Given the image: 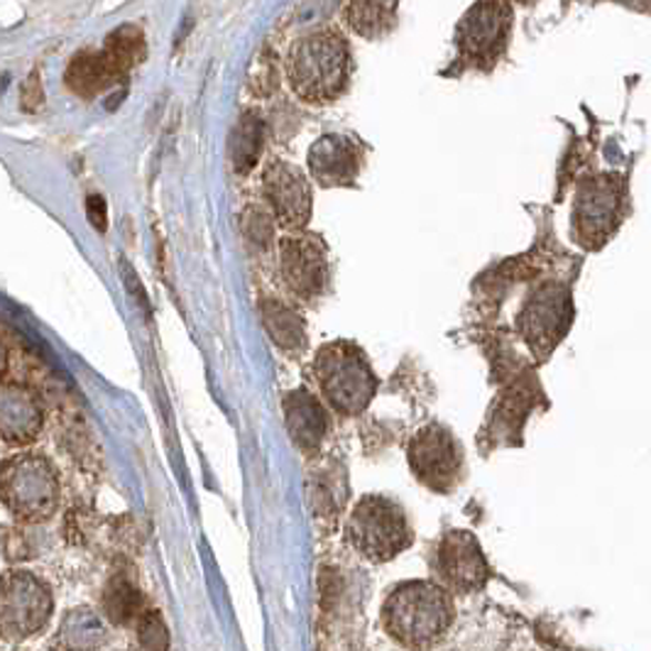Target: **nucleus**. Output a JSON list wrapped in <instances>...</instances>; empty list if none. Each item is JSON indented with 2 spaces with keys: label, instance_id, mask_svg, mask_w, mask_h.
<instances>
[{
  "label": "nucleus",
  "instance_id": "obj_5",
  "mask_svg": "<svg viewBox=\"0 0 651 651\" xmlns=\"http://www.w3.org/2000/svg\"><path fill=\"white\" fill-rule=\"evenodd\" d=\"M348 541L372 564H388L410 549L412 527L404 509L385 495H365L345 525Z\"/></svg>",
  "mask_w": 651,
  "mask_h": 651
},
{
  "label": "nucleus",
  "instance_id": "obj_2",
  "mask_svg": "<svg viewBox=\"0 0 651 651\" xmlns=\"http://www.w3.org/2000/svg\"><path fill=\"white\" fill-rule=\"evenodd\" d=\"M351 46L335 30H313L287 54V76L299 99L323 103L339 99L351 81Z\"/></svg>",
  "mask_w": 651,
  "mask_h": 651
},
{
  "label": "nucleus",
  "instance_id": "obj_8",
  "mask_svg": "<svg viewBox=\"0 0 651 651\" xmlns=\"http://www.w3.org/2000/svg\"><path fill=\"white\" fill-rule=\"evenodd\" d=\"M512 30L509 0H475L463 16L456 42L461 54L475 66H490L503 56Z\"/></svg>",
  "mask_w": 651,
  "mask_h": 651
},
{
  "label": "nucleus",
  "instance_id": "obj_26",
  "mask_svg": "<svg viewBox=\"0 0 651 651\" xmlns=\"http://www.w3.org/2000/svg\"><path fill=\"white\" fill-rule=\"evenodd\" d=\"M135 624H137V642L140 647H143V651H167L169 634H167V624L159 618V612L145 610Z\"/></svg>",
  "mask_w": 651,
  "mask_h": 651
},
{
  "label": "nucleus",
  "instance_id": "obj_15",
  "mask_svg": "<svg viewBox=\"0 0 651 651\" xmlns=\"http://www.w3.org/2000/svg\"><path fill=\"white\" fill-rule=\"evenodd\" d=\"M309 169L321 186L351 184L360 172V147L348 135H321L309 149Z\"/></svg>",
  "mask_w": 651,
  "mask_h": 651
},
{
  "label": "nucleus",
  "instance_id": "obj_22",
  "mask_svg": "<svg viewBox=\"0 0 651 651\" xmlns=\"http://www.w3.org/2000/svg\"><path fill=\"white\" fill-rule=\"evenodd\" d=\"M103 624L101 620L86 608H76L66 614L60 624V642L66 651H91L101 644Z\"/></svg>",
  "mask_w": 651,
  "mask_h": 651
},
{
  "label": "nucleus",
  "instance_id": "obj_10",
  "mask_svg": "<svg viewBox=\"0 0 651 651\" xmlns=\"http://www.w3.org/2000/svg\"><path fill=\"white\" fill-rule=\"evenodd\" d=\"M410 465L428 490L451 493L461 480L463 451L446 426L428 424L410 441Z\"/></svg>",
  "mask_w": 651,
  "mask_h": 651
},
{
  "label": "nucleus",
  "instance_id": "obj_21",
  "mask_svg": "<svg viewBox=\"0 0 651 651\" xmlns=\"http://www.w3.org/2000/svg\"><path fill=\"white\" fill-rule=\"evenodd\" d=\"M103 54L108 56V62L118 69V74L125 76L131 69H135L147 54L145 34L135 25H123L108 34L106 44H103Z\"/></svg>",
  "mask_w": 651,
  "mask_h": 651
},
{
  "label": "nucleus",
  "instance_id": "obj_4",
  "mask_svg": "<svg viewBox=\"0 0 651 651\" xmlns=\"http://www.w3.org/2000/svg\"><path fill=\"white\" fill-rule=\"evenodd\" d=\"M313 378L323 400L345 416L365 412L378 392V378L368 355L351 341L326 343L313 358Z\"/></svg>",
  "mask_w": 651,
  "mask_h": 651
},
{
  "label": "nucleus",
  "instance_id": "obj_9",
  "mask_svg": "<svg viewBox=\"0 0 651 651\" xmlns=\"http://www.w3.org/2000/svg\"><path fill=\"white\" fill-rule=\"evenodd\" d=\"M624 184L614 174H596L580 184L574 204V226L583 246L600 248L608 240L622 211Z\"/></svg>",
  "mask_w": 651,
  "mask_h": 651
},
{
  "label": "nucleus",
  "instance_id": "obj_27",
  "mask_svg": "<svg viewBox=\"0 0 651 651\" xmlns=\"http://www.w3.org/2000/svg\"><path fill=\"white\" fill-rule=\"evenodd\" d=\"M44 103V89H42V79H40V72H32L28 76L25 84H22V96H20V106L22 111L28 113H34L40 111Z\"/></svg>",
  "mask_w": 651,
  "mask_h": 651
},
{
  "label": "nucleus",
  "instance_id": "obj_7",
  "mask_svg": "<svg viewBox=\"0 0 651 651\" xmlns=\"http://www.w3.org/2000/svg\"><path fill=\"white\" fill-rule=\"evenodd\" d=\"M574 321V304L568 287L558 282H546L537 287L519 313V331L531 353L546 358L561 343Z\"/></svg>",
  "mask_w": 651,
  "mask_h": 651
},
{
  "label": "nucleus",
  "instance_id": "obj_28",
  "mask_svg": "<svg viewBox=\"0 0 651 651\" xmlns=\"http://www.w3.org/2000/svg\"><path fill=\"white\" fill-rule=\"evenodd\" d=\"M86 214H89V220L91 226L96 228L99 232H106L108 228V206H106V199L99 194H91L86 199Z\"/></svg>",
  "mask_w": 651,
  "mask_h": 651
},
{
  "label": "nucleus",
  "instance_id": "obj_19",
  "mask_svg": "<svg viewBox=\"0 0 651 651\" xmlns=\"http://www.w3.org/2000/svg\"><path fill=\"white\" fill-rule=\"evenodd\" d=\"M345 22L365 40L388 34L397 20V0H348L343 8Z\"/></svg>",
  "mask_w": 651,
  "mask_h": 651
},
{
  "label": "nucleus",
  "instance_id": "obj_3",
  "mask_svg": "<svg viewBox=\"0 0 651 651\" xmlns=\"http://www.w3.org/2000/svg\"><path fill=\"white\" fill-rule=\"evenodd\" d=\"M60 499V475L44 453L20 451L0 463V503L22 525L52 519Z\"/></svg>",
  "mask_w": 651,
  "mask_h": 651
},
{
  "label": "nucleus",
  "instance_id": "obj_13",
  "mask_svg": "<svg viewBox=\"0 0 651 651\" xmlns=\"http://www.w3.org/2000/svg\"><path fill=\"white\" fill-rule=\"evenodd\" d=\"M265 206L277 226L285 230H304L311 218V186L307 174L292 162L275 159L262 177Z\"/></svg>",
  "mask_w": 651,
  "mask_h": 651
},
{
  "label": "nucleus",
  "instance_id": "obj_14",
  "mask_svg": "<svg viewBox=\"0 0 651 651\" xmlns=\"http://www.w3.org/2000/svg\"><path fill=\"white\" fill-rule=\"evenodd\" d=\"M44 410L30 388L0 380V441L28 446L40 436Z\"/></svg>",
  "mask_w": 651,
  "mask_h": 651
},
{
  "label": "nucleus",
  "instance_id": "obj_11",
  "mask_svg": "<svg viewBox=\"0 0 651 651\" xmlns=\"http://www.w3.org/2000/svg\"><path fill=\"white\" fill-rule=\"evenodd\" d=\"M277 262L289 292L299 299H317L329 279V255L319 236L292 230L277 240Z\"/></svg>",
  "mask_w": 651,
  "mask_h": 651
},
{
  "label": "nucleus",
  "instance_id": "obj_6",
  "mask_svg": "<svg viewBox=\"0 0 651 651\" xmlns=\"http://www.w3.org/2000/svg\"><path fill=\"white\" fill-rule=\"evenodd\" d=\"M52 588L25 568L0 574V637L8 642H25L42 632L52 620Z\"/></svg>",
  "mask_w": 651,
  "mask_h": 651
},
{
  "label": "nucleus",
  "instance_id": "obj_16",
  "mask_svg": "<svg viewBox=\"0 0 651 651\" xmlns=\"http://www.w3.org/2000/svg\"><path fill=\"white\" fill-rule=\"evenodd\" d=\"M285 424L292 444L304 453H317L329 432V416L323 404L307 390L289 392L285 402Z\"/></svg>",
  "mask_w": 651,
  "mask_h": 651
},
{
  "label": "nucleus",
  "instance_id": "obj_25",
  "mask_svg": "<svg viewBox=\"0 0 651 651\" xmlns=\"http://www.w3.org/2000/svg\"><path fill=\"white\" fill-rule=\"evenodd\" d=\"M275 218L270 208L265 204H250L242 214V230H246V238L258 242V246H270L275 238Z\"/></svg>",
  "mask_w": 651,
  "mask_h": 651
},
{
  "label": "nucleus",
  "instance_id": "obj_29",
  "mask_svg": "<svg viewBox=\"0 0 651 651\" xmlns=\"http://www.w3.org/2000/svg\"><path fill=\"white\" fill-rule=\"evenodd\" d=\"M6 370H8V351H6V345L0 343V378L6 375Z\"/></svg>",
  "mask_w": 651,
  "mask_h": 651
},
{
  "label": "nucleus",
  "instance_id": "obj_12",
  "mask_svg": "<svg viewBox=\"0 0 651 651\" xmlns=\"http://www.w3.org/2000/svg\"><path fill=\"white\" fill-rule=\"evenodd\" d=\"M434 568L441 578V586L458 596L480 592L490 580V566L480 549L478 539L465 529H451L441 539Z\"/></svg>",
  "mask_w": 651,
  "mask_h": 651
},
{
  "label": "nucleus",
  "instance_id": "obj_24",
  "mask_svg": "<svg viewBox=\"0 0 651 651\" xmlns=\"http://www.w3.org/2000/svg\"><path fill=\"white\" fill-rule=\"evenodd\" d=\"M333 473H311L309 503L313 515L321 519H335V512L343 507V493L339 495V480L331 478Z\"/></svg>",
  "mask_w": 651,
  "mask_h": 651
},
{
  "label": "nucleus",
  "instance_id": "obj_1",
  "mask_svg": "<svg viewBox=\"0 0 651 651\" xmlns=\"http://www.w3.org/2000/svg\"><path fill=\"white\" fill-rule=\"evenodd\" d=\"M382 622L394 642L424 651L436 647L453 624L451 592L432 580H410L392 590Z\"/></svg>",
  "mask_w": 651,
  "mask_h": 651
},
{
  "label": "nucleus",
  "instance_id": "obj_30",
  "mask_svg": "<svg viewBox=\"0 0 651 651\" xmlns=\"http://www.w3.org/2000/svg\"><path fill=\"white\" fill-rule=\"evenodd\" d=\"M509 3H531V0H509Z\"/></svg>",
  "mask_w": 651,
  "mask_h": 651
},
{
  "label": "nucleus",
  "instance_id": "obj_17",
  "mask_svg": "<svg viewBox=\"0 0 651 651\" xmlns=\"http://www.w3.org/2000/svg\"><path fill=\"white\" fill-rule=\"evenodd\" d=\"M123 76L118 74L108 56L99 52H79L66 66V86L81 99H96L99 93L118 84Z\"/></svg>",
  "mask_w": 651,
  "mask_h": 651
},
{
  "label": "nucleus",
  "instance_id": "obj_23",
  "mask_svg": "<svg viewBox=\"0 0 651 651\" xmlns=\"http://www.w3.org/2000/svg\"><path fill=\"white\" fill-rule=\"evenodd\" d=\"M103 610L115 624L137 622L145 612V600L140 596V588L127 578H113L106 592H103Z\"/></svg>",
  "mask_w": 651,
  "mask_h": 651
},
{
  "label": "nucleus",
  "instance_id": "obj_18",
  "mask_svg": "<svg viewBox=\"0 0 651 651\" xmlns=\"http://www.w3.org/2000/svg\"><path fill=\"white\" fill-rule=\"evenodd\" d=\"M260 319L270 339L277 348H282L287 353H299L307 345V331L304 321L299 313L287 307L279 299H265L260 301Z\"/></svg>",
  "mask_w": 651,
  "mask_h": 651
},
{
  "label": "nucleus",
  "instance_id": "obj_20",
  "mask_svg": "<svg viewBox=\"0 0 651 651\" xmlns=\"http://www.w3.org/2000/svg\"><path fill=\"white\" fill-rule=\"evenodd\" d=\"M265 145V131L260 118H255L252 113L240 115L230 133V159L238 174H248L255 165H258L260 153Z\"/></svg>",
  "mask_w": 651,
  "mask_h": 651
}]
</instances>
